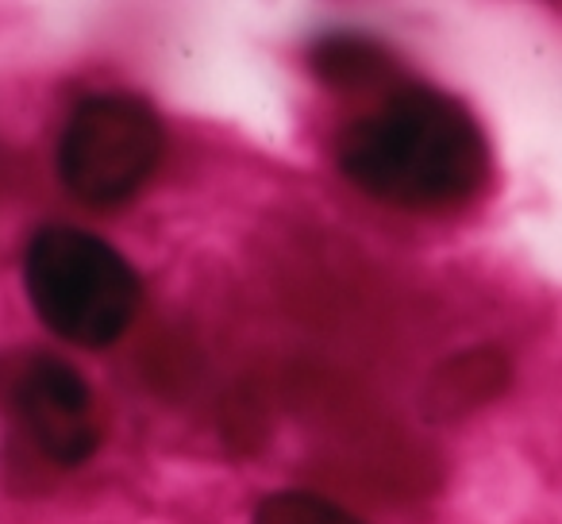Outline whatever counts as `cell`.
Returning <instances> with one entry per match:
<instances>
[{"label":"cell","instance_id":"cell-4","mask_svg":"<svg viewBox=\"0 0 562 524\" xmlns=\"http://www.w3.org/2000/svg\"><path fill=\"white\" fill-rule=\"evenodd\" d=\"M0 401L58 467L93 459L101 444L93 393L70 363L43 352L0 355Z\"/></svg>","mask_w":562,"mask_h":524},{"label":"cell","instance_id":"cell-5","mask_svg":"<svg viewBox=\"0 0 562 524\" xmlns=\"http://www.w3.org/2000/svg\"><path fill=\"white\" fill-rule=\"evenodd\" d=\"M255 524H362L347 509L331 505L328 498L308 490H278L258 501Z\"/></svg>","mask_w":562,"mask_h":524},{"label":"cell","instance_id":"cell-3","mask_svg":"<svg viewBox=\"0 0 562 524\" xmlns=\"http://www.w3.org/2000/svg\"><path fill=\"white\" fill-rule=\"evenodd\" d=\"M162 124L139 97H89L70 112L58 140V174L78 201L112 209L135 197L162 158Z\"/></svg>","mask_w":562,"mask_h":524},{"label":"cell","instance_id":"cell-1","mask_svg":"<svg viewBox=\"0 0 562 524\" xmlns=\"http://www.w3.org/2000/svg\"><path fill=\"white\" fill-rule=\"evenodd\" d=\"M336 163L351 186L378 201L439 209L477 193L490 174V147L454 97L401 86L339 132Z\"/></svg>","mask_w":562,"mask_h":524},{"label":"cell","instance_id":"cell-2","mask_svg":"<svg viewBox=\"0 0 562 524\" xmlns=\"http://www.w3.org/2000/svg\"><path fill=\"white\" fill-rule=\"evenodd\" d=\"M24 282L32 309L55 336L78 347H109L132 328L143 286L132 263L78 227H40L27 243Z\"/></svg>","mask_w":562,"mask_h":524}]
</instances>
